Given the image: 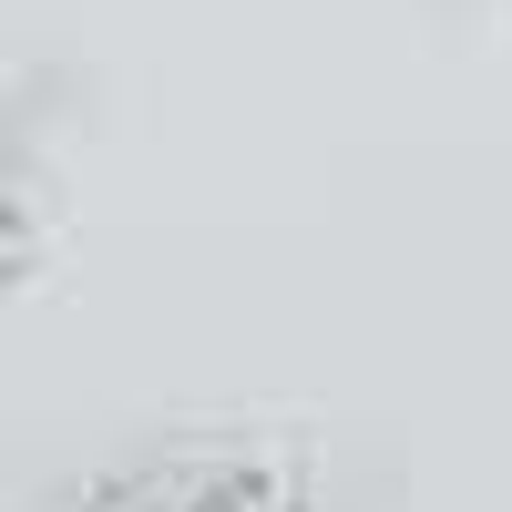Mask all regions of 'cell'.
Listing matches in <instances>:
<instances>
[{
    "label": "cell",
    "mask_w": 512,
    "mask_h": 512,
    "mask_svg": "<svg viewBox=\"0 0 512 512\" xmlns=\"http://www.w3.org/2000/svg\"><path fill=\"white\" fill-rule=\"evenodd\" d=\"M134 512H287L267 482H185L175 502H134Z\"/></svg>",
    "instance_id": "1"
},
{
    "label": "cell",
    "mask_w": 512,
    "mask_h": 512,
    "mask_svg": "<svg viewBox=\"0 0 512 512\" xmlns=\"http://www.w3.org/2000/svg\"><path fill=\"white\" fill-rule=\"evenodd\" d=\"M103 512H134V502H103Z\"/></svg>",
    "instance_id": "2"
}]
</instances>
